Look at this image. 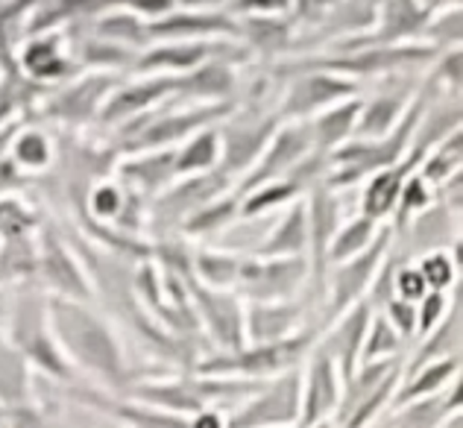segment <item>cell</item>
<instances>
[{
  "label": "cell",
  "instance_id": "cell-1",
  "mask_svg": "<svg viewBox=\"0 0 463 428\" xmlns=\"http://www.w3.org/2000/svg\"><path fill=\"white\" fill-rule=\"evenodd\" d=\"M47 320H51L56 344L68 364L74 366V373H85L94 382H100L109 394H124L136 382L120 338L89 302L51 297Z\"/></svg>",
  "mask_w": 463,
  "mask_h": 428
},
{
  "label": "cell",
  "instance_id": "cell-2",
  "mask_svg": "<svg viewBox=\"0 0 463 428\" xmlns=\"http://www.w3.org/2000/svg\"><path fill=\"white\" fill-rule=\"evenodd\" d=\"M267 382V378H264ZM261 382L250 378H223V376H203V373H182L170 378H144L132 382L124 396H132L147 405L165 408L179 417H194L209 408H238L243 399L259 390Z\"/></svg>",
  "mask_w": 463,
  "mask_h": 428
},
{
  "label": "cell",
  "instance_id": "cell-3",
  "mask_svg": "<svg viewBox=\"0 0 463 428\" xmlns=\"http://www.w3.org/2000/svg\"><path fill=\"white\" fill-rule=\"evenodd\" d=\"M317 328H299L297 335L285 340H273V344H243L232 352H214L205 361L194 364V373L203 376H223V378H250V382H264L279 373H288L299 366L302 358L317 344Z\"/></svg>",
  "mask_w": 463,
  "mask_h": 428
},
{
  "label": "cell",
  "instance_id": "cell-4",
  "mask_svg": "<svg viewBox=\"0 0 463 428\" xmlns=\"http://www.w3.org/2000/svg\"><path fill=\"white\" fill-rule=\"evenodd\" d=\"M9 347L53 382L71 385L77 378L74 366L68 364L56 344L51 320H47V300H42L39 293L27 290L15 300L9 317Z\"/></svg>",
  "mask_w": 463,
  "mask_h": 428
},
{
  "label": "cell",
  "instance_id": "cell-5",
  "mask_svg": "<svg viewBox=\"0 0 463 428\" xmlns=\"http://www.w3.org/2000/svg\"><path fill=\"white\" fill-rule=\"evenodd\" d=\"M282 124L285 120L279 118V112H264L259 106H235L217 124V136H221V165H217V170L226 179H243Z\"/></svg>",
  "mask_w": 463,
  "mask_h": 428
},
{
  "label": "cell",
  "instance_id": "cell-6",
  "mask_svg": "<svg viewBox=\"0 0 463 428\" xmlns=\"http://www.w3.org/2000/svg\"><path fill=\"white\" fill-rule=\"evenodd\" d=\"M393 241H396L393 226L384 224L379 235H375V241L364 252L352 255V259L340 262V264L326 267V276H323V285H326L323 326L332 323L337 314H344L355 302L367 300L373 279H375V273H379L382 262L387 259V252H390V247H393Z\"/></svg>",
  "mask_w": 463,
  "mask_h": 428
},
{
  "label": "cell",
  "instance_id": "cell-7",
  "mask_svg": "<svg viewBox=\"0 0 463 428\" xmlns=\"http://www.w3.org/2000/svg\"><path fill=\"white\" fill-rule=\"evenodd\" d=\"M299 366L259 385L226 417V428H299Z\"/></svg>",
  "mask_w": 463,
  "mask_h": 428
},
{
  "label": "cell",
  "instance_id": "cell-8",
  "mask_svg": "<svg viewBox=\"0 0 463 428\" xmlns=\"http://www.w3.org/2000/svg\"><path fill=\"white\" fill-rule=\"evenodd\" d=\"M311 264L306 255L294 259H259L243 255L235 293L243 302H285L297 300L299 290L308 285Z\"/></svg>",
  "mask_w": 463,
  "mask_h": 428
},
{
  "label": "cell",
  "instance_id": "cell-9",
  "mask_svg": "<svg viewBox=\"0 0 463 428\" xmlns=\"http://www.w3.org/2000/svg\"><path fill=\"white\" fill-rule=\"evenodd\" d=\"M238 103H200L194 109H182L174 115H158L150 120H132L124 127V136H129V153L136 150H165L188 141L194 132L205 127H214L235 109Z\"/></svg>",
  "mask_w": 463,
  "mask_h": 428
},
{
  "label": "cell",
  "instance_id": "cell-10",
  "mask_svg": "<svg viewBox=\"0 0 463 428\" xmlns=\"http://www.w3.org/2000/svg\"><path fill=\"white\" fill-rule=\"evenodd\" d=\"M238 39H194V42H158L144 47L136 56L132 71L138 73H188L212 59H226V62H241L247 59L250 47L235 44Z\"/></svg>",
  "mask_w": 463,
  "mask_h": 428
},
{
  "label": "cell",
  "instance_id": "cell-11",
  "mask_svg": "<svg viewBox=\"0 0 463 428\" xmlns=\"http://www.w3.org/2000/svg\"><path fill=\"white\" fill-rule=\"evenodd\" d=\"M35 273H39L42 282L62 300L89 302L94 297V285L80 259V252L71 247L53 226L42 229L39 247H35Z\"/></svg>",
  "mask_w": 463,
  "mask_h": 428
},
{
  "label": "cell",
  "instance_id": "cell-12",
  "mask_svg": "<svg viewBox=\"0 0 463 428\" xmlns=\"http://www.w3.org/2000/svg\"><path fill=\"white\" fill-rule=\"evenodd\" d=\"M185 288L197 326H203V332L209 335L221 352H232L243 347V300L235 290H217L197 282L185 273Z\"/></svg>",
  "mask_w": 463,
  "mask_h": 428
},
{
  "label": "cell",
  "instance_id": "cell-13",
  "mask_svg": "<svg viewBox=\"0 0 463 428\" xmlns=\"http://www.w3.org/2000/svg\"><path fill=\"white\" fill-rule=\"evenodd\" d=\"M344 394V376H340L332 356L320 347L308 352L306 370H299V428H311L320 423H332L340 408Z\"/></svg>",
  "mask_w": 463,
  "mask_h": 428
},
{
  "label": "cell",
  "instance_id": "cell-14",
  "mask_svg": "<svg viewBox=\"0 0 463 428\" xmlns=\"http://www.w3.org/2000/svg\"><path fill=\"white\" fill-rule=\"evenodd\" d=\"M358 91H361V85L349 77L302 68V73L294 77L288 94L282 97V106H279L276 112L282 120H306L328 106L344 103L349 97H358Z\"/></svg>",
  "mask_w": 463,
  "mask_h": 428
},
{
  "label": "cell",
  "instance_id": "cell-15",
  "mask_svg": "<svg viewBox=\"0 0 463 428\" xmlns=\"http://www.w3.org/2000/svg\"><path fill=\"white\" fill-rule=\"evenodd\" d=\"M308 153H314V147H311V136H308L306 120H285V124L276 129V136L270 138V144L264 147L259 162H255L250 174L241 179L238 194H247L252 188L264 185V182L288 176L290 170H294Z\"/></svg>",
  "mask_w": 463,
  "mask_h": 428
},
{
  "label": "cell",
  "instance_id": "cell-16",
  "mask_svg": "<svg viewBox=\"0 0 463 428\" xmlns=\"http://www.w3.org/2000/svg\"><path fill=\"white\" fill-rule=\"evenodd\" d=\"M179 94V77L176 73H144V80H136L129 85H118V89L106 97L97 120L100 124H132L153 106L165 103L167 97Z\"/></svg>",
  "mask_w": 463,
  "mask_h": 428
},
{
  "label": "cell",
  "instance_id": "cell-17",
  "mask_svg": "<svg viewBox=\"0 0 463 428\" xmlns=\"http://www.w3.org/2000/svg\"><path fill=\"white\" fill-rule=\"evenodd\" d=\"M74 396L80 405L103 414L109 420L124 423L127 428H188V417H179V414L147 405V402H138L124 394H109L100 387H80Z\"/></svg>",
  "mask_w": 463,
  "mask_h": 428
},
{
  "label": "cell",
  "instance_id": "cell-18",
  "mask_svg": "<svg viewBox=\"0 0 463 428\" xmlns=\"http://www.w3.org/2000/svg\"><path fill=\"white\" fill-rule=\"evenodd\" d=\"M370 317H373V305L367 300H361L344 314H337L332 323H326L320 328V335H317L314 347H320L326 356L335 358L344 378L355 373V366L361 361V347H364V335H367Z\"/></svg>",
  "mask_w": 463,
  "mask_h": 428
},
{
  "label": "cell",
  "instance_id": "cell-19",
  "mask_svg": "<svg viewBox=\"0 0 463 428\" xmlns=\"http://www.w3.org/2000/svg\"><path fill=\"white\" fill-rule=\"evenodd\" d=\"M118 89V77L115 73H106V71H91L85 73L82 80L71 82L68 89H62L59 94L51 97L47 103V112L53 118L65 120V124L77 127V124H89L106 103V97Z\"/></svg>",
  "mask_w": 463,
  "mask_h": 428
},
{
  "label": "cell",
  "instance_id": "cell-20",
  "mask_svg": "<svg viewBox=\"0 0 463 428\" xmlns=\"http://www.w3.org/2000/svg\"><path fill=\"white\" fill-rule=\"evenodd\" d=\"M241 39V24L221 12H167L147 24V42Z\"/></svg>",
  "mask_w": 463,
  "mask_h": 428
},
{
  "label": "cell",
  "instance_id": "cell-21",
  "mask_svg": "<svg viewBox=\"0 0 463 428\" xmlns=\"http://www.w3.org/2000/svg\"><path fill=\"white\" fill-rule=\"evenodd\" d=\"M115 170L127 191H132L144 203H150L170 182H176V147L127 153V158L118 162Z\"/></svg>",
  "mask_w": 463,
  "mask_h": 428
},
{
  "label": "cell",
  "instance_id": "cell-22",
  "mask_svg": "<svg viewBox=\"0 0 463 428\" xmlns=\"http://www.w3.org/2000/svg\"><path fill=\"white\" fill-rule=\"evenodd\" d=\"M306 320L299 297L285 302H243V344H273L297 335Z\"/></svg>",
  "mask_w": 463,
  "mask_h": 428
},
{
  "label": "cell",
  "instance_id": "cell-23",
  "mask_svg": "<svg viewBox=\"0 0 463 428\" xmlns=\"http://www.w3.org/2000/svg\"><path fill=\"white\" fill-rule=\"evenodd\" d=\"M422 158H425V150L411 147L402 162L370 174L367 185H364V191H361V214H367L373 220H379V224H384V217L393 214L396 203H399V194H402V188H405L408 176L417 174Z\"/></svg>",
  "mask_w": 463,
  "mask_h": 428
},
{
  "label": "cell",
  "instance_id": "cell-24",
  "mask_svg": "<svg viewBox=\"0 0 463 428\" xmlns=\"http://www.w3.org/2000/svg\"><path fill=\"white\" fill-rule=\"evenodd\" d=\"M308 214V250H311V279L317 285H323L326 276V250L332 243L335 232L340 226V203L335 197V188H328L326 182H317L308 188L306 200Z\"/></svg>",
  "mask_w": 463,
  "mask_h": 428
},
{
  "label": "cell",
  "instance_id": "cell-25",
  "mask_svg": "<svg viewBox=\"0 0 463 428\" xmlns=\"http://www.w3.org/2000/svg\"><path fill=\"white\" fill-rule=\"evenodd\" d=\"M417 89L413 85H399L393 91L375 94L373 100H361V112L352 129V138H382L393 129L402 115L408 112V106L413 100Z\"/></svg>",
  "mask_w": 463,
  "mask_h": 428
},
{
  "label": "cell",
  "instance_id": "cell-26",
  "mask_svg": "<svg viewBox=\"0 0 463 428\" xmlns=\"http://www.w3.org/2000/svg\"><path fill=\"white\" fill-rule=\"evenodd\" d=\"M308 252V214H306V200H294L282 209V217L276 220V226L270 229L255 255L259 259H294V255Z\"/></svg>",
  "mask_w": 463,
  "mask_h": 428
},
{
  "label": "cell",
  "instance_id": "cell-27",
  "mask_svg": "<svg viewBox=\"0 0 463 428\" xmlns=\"http://www.w3.org/2000/svg\"><path fill=\"white\" fill-rule=\"evenodd\" d=\"M358 112H361V97H349L344 103H335L323 109V112L306 118L314 153L332 156L340 144H346L352 138V129H355Z\"/></svg>",
  "mask_w": 463,
  "mask_h": 428
},
{
  "label": "cell",
  "instance_id": "cell-28",
  "mask_svg": "<svg viewBox=\"0 0 463 428\" xmlns=\"http://www.w3.org/2000/svg\"><path fill=\"white\" fill-rule=\"evenodd\" d=\"M238 73L226 59H212L188 73H179V97H200L203 103H232Z\"/></svg>",
  "mask_w": 463,
  "mask_h": 428
},
{
  "label": "cell",
  "instance_id": "cell-29",
  "mask_svg": "<svg viewBox=\"0 0 463 428\" xmlns=\"http://www.w3.org/2000/svg\"><path fill=\"white\" fill-rule=\"evenodd\" d=\"M458 376H460V356L413 366V370L405 373V382H399L396 396H393V402H390V408L396 411L402 405H408V402H417V399L440 394V390H446Z\"/></svg>",
  "mask_w": 463,
  "mask_h": 428
},
{
  "label": "cell",
  "instance_id": "cell-30",
  "mask_svg": "<svg viewBox=\"0 0 463 428\" xmlns=\"http://www.w3.org/2000/svg\"><path fill=\"white\" fill-rule=\"evenodd\" d=\"M399 420L390 428H443L460 414V376L440 394L396 408Z\"/></svg>",
  "mask_w": 463,
  "mask_h": 428
},
{
  "label": "cell",
  "instance_id": "cell-31",
  "mask_svg": "<svg viewBox=\"0 0 463 428\" xmlns=\"http://www.w3.org/2000/svg\"><path fill=\"white\" fill-rule=\"evenodd\" d=\"M241 264H243V255H235V252H223L212 247H200L191 252V276L217 290H235Z\"/></svg>",
  "mask_w": 463,
  "mask_h": 428
},
{
  "label": "cell",
  "instance_id": "cell-32",
  "mask_svg": "<svg viewBox=\"0 0 463 428\" xmlns=\"http://www.w3.org/2000/svg\"><path fill=\"white\" fill-rule=\"evenodd\" d=\"M455 356H460V288L455 290V309H449L443 320L422 338V347L417 349V358L408 364V370Z\"/></svg>",
  "mask_w": 463,
  "mask_h": 428
},
{
  "label": "cell",
  "instance_id": "cell-33",
  "mask_svg": "<svg viewBox=\"0 0 463 428\" xmlns=\"http://www.w3.org/2000/svg\"><path fill=\"white\" fill-rule=\"evenodd\" d=\"M221 165V136H217V124L194 132L188 141L176 147V179L209 174Z\"/></svg>",
  "mask_w": 463,
  "mask_h": 428
},
{
  "label": "cell",
  "instance_id": "cell-34",
  "mask_svg": "<svg viewBox=\"0 0 463 428\" xmlns=\"http://www.w3.org/2000/svg\"><path fill=\"white\" fill-rule=\"evenodd\" d=\"M382 226L384 224H379V220H373L361 212L352 220H346V224H340L332 243H328V250H326V267L340 264V262L352 259V255L364 252L375 241V235L382 232Z\"/></svg>",
  "mask_w": 463,
  "mask_h": 428
},
{
  "label": "cell",
  "instance_id": "cell-35",
  "mask_svg": "<svg viewBox=\"0 0 463 428\" xmlns=\"http://www.w3.org/2000/svg\"><path fill=\"white\" fill-rule=\"evenodd\" d=\"M238 209H241V194L238 191L221 194V197L203 203L197 212H191L185 220H182L179 232L188 238H209V235H214V232L226 229L232 220L238 217Z\"/></svg>",
  "mask_w": 463,
  "mask_h": 428
},
{
  "label": "cell",
  "instance_id": "cell-36",
  "mask_svg": "<svg viewBox=\"0 0 463 428\" xmlns=\"http://www.w3.org/2000/svg\"><path fill=\"white\" fill-rule=\"evenodd\" d=\"M302 185L294 182L290 176L282 179H273V182H264V185L252 188L247 194H241V209L238 217H261V214H270L276 209H285L294 200L302 197Z\"/></svg>",
  "mask_w": 463,
  "mask_h": 428
},
{
  "label": "cell",
  "instance_id": "cell-37",
  "mask_svg": "<svg viewBox=\"0 0 463 428\" xmlns=\"http://www.w3.org/2000/svg\"><path fill=\"white\" fill-rule=\"evenodd\" d=\"M94 35L103 42H115V44L132 47V51H141V47L147 44V24H144L141 15H136V12L109 9L97 18Z\"/></svg>",
  "mask_w": 463,
  "mask_h": 428
},
{
  "label": "cell",
  "instance_id": "cell-38",
  "mask_svg": "<svg viewBox=\"0 0 463 428\" xmlns=\"http://www.w3.org/2000/svg\"><path fill=\"white\" fill-rule=\"evenodd\" d=\"M460 141H463L460 129H455L452 136H446L440 144H434L431 150L425 153V158L417 167V174L429 182L431 188H440L449 176H455L460 170V150H463Z\"/></svg>",
  "mask_w": 463,
  "mask_h": 428
},
{
  "label": "cell",
  "instance_id": "cell-39",
  "mask_svg": "<svg viewBox=\"0 0 463 428\" xmlns=\"http://www.w3.org/2000/svg\"><path fill=\"white\" fill-rule=\"evenodd\" d=\"M402 347H405V340H402L396 328L384 320V314H382V311H375V309H373L370 326H367V335H364V347H361V361H358V364L399 358Z\"/></svg>",
  "mask_w": 463,
  "mask_h": 428
},
{
  "label": "cell",
  "instance_id": "cell-40",
  "mask_svg": "<svg viewBox=\"0 0 463 428\" xmlns=\"http://www.w3.org/2000/svg\"><path fill=\"white\" fill-rule=\"evenodd\" d=\"M53 144L39 129H24L21 136H12L9 162L21 170H42L53 162Z\"/></svg>",
  "mask_w": 463,
  "mask_h": 428
},
{
  "label": "cell",
  "instance_id": "cell-41",
  "mask_svg": "<svg viewBox=\"0 0 463 428\" xmlns=\"http://www.w3.org/2000/svg\"><path fill=\"white\" fill-rule=\"evenodd\" d=\"M136 56H138V51H132V47L103 42V39H97V35L82 44V65H89L94 71H106V73H115L120 68H132L136 65Z\"/></svg>",
  "mask_w": 463,
  "mask_h": 428
},
{
  "label": "cell",
  "instance_id": "cell-42",
  "mask_svg": "<svg viewBox=\"0 0 463 428\" xmlns=\"http://www.w3.org/2000/svg\"><path fill=\"white\" fill-rule=\"evenodd\" d=\"M417 271L422 273L429 290H449L452 285H458V271L460 264L449 255L446 250H425L417 262Z\"/></svg>",
  "mask_w": 463,
  "mask_h": 428
},
{
  "label": "cell",
  "instance_id": "cell-43",
  "mask_svg": "<svg viewBox=\"0 0 463 428\" xmlns=\"http://www.w3.org/2000/svg\"><path fill=\"white\" fill-rule=\"evenodd\" d=\"M24 68H27L33 77H62L68 71V62L59 53L56 42H35L30 44V51L24 53Z\"/></svg>",
  "mask_w": 463,
  "mask_h": 428
},
{
  "label": "cell",
  "instance_id": "cell-44",
  "mask_svg": "<svg viewBox=\"0 0 463 428\" xmlns=\"http://www.w3.org/2000/svg\"><path fill=\"white\" fill-rule=\"evenodd\" d=\"M429 42L437 47V51H446V47H460V6H446L440 15H431L429 18Z\"/></svg>",
  "mask_w": 463,
  "mask_h": 428
},
{
  "label": "cell",
  "instance_id": "cell-45",
  "mask_svg": "<svg viewBox=\"0 0 463 428\" xmlns=\"http://www.w3.org/2000/svg\"><path fill=\"white\" fill-rule=\"evenodd\" d=\"M375 311H382L384 314V320L390 323L399 332V338L408 340L411 338H417V305L413 302H405V300H399V297H390L382 309H375Z\"/></svg>",
  "mask_w": 463,
  "mask_h": 428
},
{
  "label": "cell",
  "instance_id": "cell-46",
  "mask_svg": "<svg viewBox=\"0 0 463 428\" xmlns=\"http://www.w3.org/2000/svg\"><path fill=\"white\" fill-rule=\"evenodd\" d=\"M425 293H429V285H425V279L417 271V264L402 262L396 267V273H393V297L417 305L425 297Z\"/></svg>",
  "mask_w": 463,
  "mask_h": 428
},
{
  "label": "cell",
  "instance_id": "cell-47",
  "mask_svg": "<svg viewBox=\"0 0 463 428\" xmlns=\"http://www.w3.org/2000/svg\"><path fill=\"white\" fill-rule=\"evenodd\" d=\"M449 311V300L443 290H429L425 297L417 302V338H425L446 317Z\"/></svg>",
  "mask_w": 463,
  "mask_h": 428
},
{
  "label": "cell",
  "instance_id": "cell-48",
  "mask_svg": "<svg viewBox=\"0 0 463 428\" xmlns=\"http://www.w3.org/2000/svg\"><path fill=\"white\" fill-rule=\"evenodd\" d=\"M188 428H226V417L223 411L217 408H209V411H200L188 417Z\"/></svg>",
  "mask_w": 463,
  "mask_h": 428
}]
</instances>
